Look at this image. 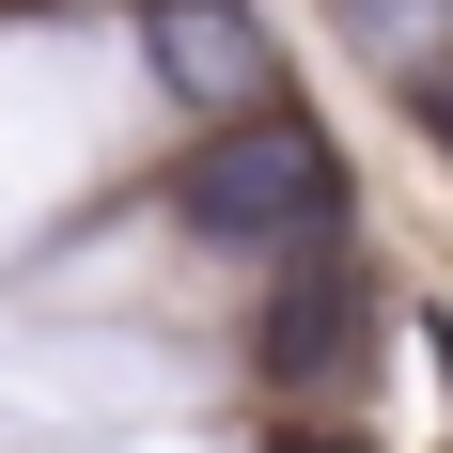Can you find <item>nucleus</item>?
<instances>
[{
	"label": "nucleus",
	"instance_id": "nucleus-1",
	"mask_svg": "<svg viewBox=\"0 0 453 453\" xmlns=\"http://www.w3.org/2000/svg\"><path fill=\"white\" fill-rule=\"evenodd\" d=\"M157 219L188 250H219V266H313V250L360 234V203H344V157H328L313 110L297 94H250V110H219L157 173Z\"/></svg>",
	"mask_w": 453,
	"mask_h": 453
},
{
	"label": "nucleus",
	"instance_id": "nucleus-2",
	"mask_svg": "<svg viewBox=\"0 0 453 453\" xmlns=\"http://www.w3.org/2000/svg\"><path fill=\"white\" fill-rule=\"evenodd\" d=\"M375 344V281L360 250H313V266H266V313H250V375H266V407H328Z\"/></svg>",
	"mask_w": 453,
	"mask_h": 453
},
{
	"label": "nucleus",
	"instance_id": "nucleus-3",
	"mask_svg": "<svg viewBox=\"0 0 453 453\" xmlns=\"http://www.w3.org/2000/svg\"><path fill=\"white\" fill-rule=\"evenodd\" d=\"M141 16H157V79H173L188 110H250L266 47H250V16H234V0H141Z\"/></svg>",
	"mask_w": 453,
	"mask_h": 453
},
{
	"label": "nucleus",
	"instance_id": "nucleus-4",
	"mask_svg": "<svg viewBox=\"0 0 453 453\" xmlns=\"http://www.w3.org/2000/svg\"><path fill=\"white\" fill-rule=\"evenodd\" d=\"M266 453H375V422H344V407H281Z\"/></svg>",
	"mask_w": 453,
	"mask_h": 453
},
{
	"label": "nucleus",
	"instance_id": "nucleus-5",
	"mask_svg": "<svg viewBox=\"0 0 453 453\" xmlns=\"http://www.w3.org/2000/svg\"><path fill=\"white\" fill-rule=\"evenodd\" d=\"M407 110H422V141H438V157H453V47H438V63H422V79H407Z\"/></svg>",
	"mask_w": 453,
	"mask_h": 453
}]
</instances>
